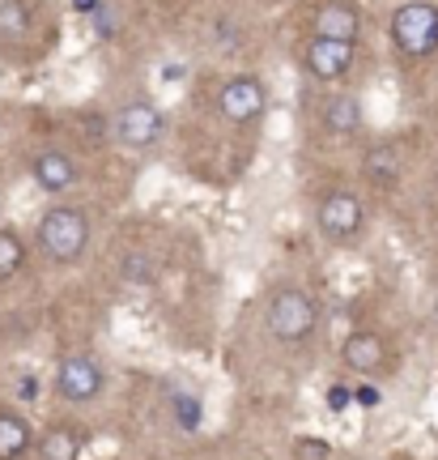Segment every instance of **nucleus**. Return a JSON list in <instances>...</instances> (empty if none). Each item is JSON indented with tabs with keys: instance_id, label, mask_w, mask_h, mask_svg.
Instances as JSON below:
<instances>
[{
	"instance_id": "nucleus-1",
	"label": "nucleus",
	"mask_w": 438,
	"mask_h": 460,
	"mask_svg": "<svg viewBox=\"0 0 438 460\" xmlns=\"http://www.w3.org/2000/svg\"><path fill=\"white\" fill-rule=\"evenodd\" d=\"M264 329L281 345H302L320 329V303L302 286H276L264 303Z\"/></svg>"
},
{
	"instance_id": "nucleus-2",
	"label": "nucleus",
	"mask_w": 438,
	"mask_h": 460,
	"mask_svg": "<svg viewBox=\"0 0 438 460\" xmlns=\"http://www.w3.org/2000/svg\"><path fill=\"white\" fill-rule=\"evenodd\" d=\"M34 243L51 264H77L90 247V214L77 205H51L48 214L39 217Z\"/></svg>"
},
{
	"instance_id": "nucleus-3",
	"label": "nucleus",
	"mask_w": 438,
	"mask_h": 460,
	"mask_svg": "<svg viewBox=\"0 0 438 460\" xmlns=\"http://www.w3.org/2000/svg\"><path fill=\"white\" fill-rule=\"evenodd\" d=\"M51 393L60 396L65 405H94L98 396L107 393V371L94 354H65L56 362V376H51Z\"/></svg>"
},
{
	"instance_id": "nucleus-4",
	"label": "nucleus",
	"mask_w": 438,
	"mask_h": 460,
	"mask_svg": "<svg viewBox=\"0 0 438 460\" xmlns=\"http://www.w3.org/2000/svg\"><path fill=\"white\" fill-rule=\"evenodd\" d=\"M391 43L413 56L425 60L438 51V4L430 0H405L396 13H391Z\"/></svg>"
},
{
	"instance_id": "nucleus-5",
	"label": "nucleus",
	"mask_w": 438,
	"mask_h": 460,
	"mask_svg": "<svg viewBox=\"0 0 438 460\" xmlns=\"http://www.w3.org/2000/svg\"><path fill=\"white\" fill-rule=\"evenodd\" d=\"M315 226H320L328 243H354L362 226H366V209H362L357 192H349V188L324 192V200L315 205Z\"/></svg>"
},
{
	"instance_id": "nucleus-6",
	"label": "nucleus",
	"mask_w": 438,
	"mask_h": 460,
	"mask_svg": "<svg viewBox=\"0 0 438 460\" xmlns=\"http://www.w3.org/2000/svg\"><path fill=\"white\" fill-rule=\"evenodd\" d=\"M162 128H166L162 107H158V102H149V99H132V102H124V107L115 111V137H119V146H128V149L158 146Z\"/></svg>"
},
{
	"instance_id": "nucleus-7",
	"label": "nucleus",
	"mask_w": 438,
	"mask_h": 460,
	"mask_svg": "<svg viewBox=\"0 0 438 460\" xmlns=\"http://www.w3.org/2000/svg\"><path fill=\"white\" fill-rule=\"evenodd\" d=\"M264 107H268V94H264V82L256 73H234L217 94V111L226 115L230 124H256Z\"/></svg>"
},
{
	"instance_id": "nucleus-8",
	"label": "nucleus",
	"mask_w": 438,
	"mask_h": 460,
	"mask_svg": "<svg viewBox=\"0 0 438 460\" xmlns=\"http://www.w3.org/2000/svg\"><path fill=\"white\" fill-rule=\"evenodd\" d=\"M31 180L39 192H48V197H65V192H73L77 188V180H82V166L73 163V154H65L60 146H48L34 154L31 163Z\"/></svg>"
},
{
	"instance_id": "nucleus-9",
	"label": "nucleus",
	"mask_w": 438,
	"mask_h": 460,
	"mask_svg": "<svg viewBox=\"0 0 438 460\" xmlns=\"http://www.w3.org/2000/svg\"><path fill=\"white\" fill-rule=\"evenodd\" d=\"M302 60H307L311 77H320V82H341V77H349V68H354V43L311 34L307 48H302Z\"/></svg>"
},
{
	"instance_id": "nucleus-10",
	"label": "nucleus",
	"mask_w": 438,
	"mask_h": 460,
	"mask_svg": "<svg viewBox=\"0 0 438 460\" xmlns=\"http://www.w3.org/2000/svg\"><path fill=\"white\" fill-rule=\"evenodd\" d=\"M341 362L345 371H354V376H374V371H383V362H388V341L379 337V332H349L341 345Z\"/></svg>"
},
{
	"instance_id": "nucleus-11",
	"label": "nucleus",
	"mask_w": 438,
	"mask_h": 460,
	"mask_svg": "<svg viewBox=\"0 0 438 460\" xmlns=\"http://www.w3.org/2000/svg\"><path fill=\"white\" fill-rule=\"evenodd\" d=\"M357 31H362V13H357L349 0H324L315 9V31L320 39H341V43H357Z\"/></svg>"
},
{
	"instance_id": "nucleus-12",
	"label": "nucleus",
	"mask_w": 438,
	"mask_h": 460,
	"mask_svg": "<svg viewBox=\"0 0 438 460\" xmlns=\"http://www.w3.org/2000/svg\"><path fill=\"white\" fill-rule=\"evenodd\" d=\"M34 427L31 418L13 405H0V460H22L34 452Z\"/></svg>"
},
{
	"instance_id": "nucleus-13",
	"label": "nucleus",
	"mask_w": 438,
	"mask_h": 460,
	"mask_svg": "<svg viewBox=\"0 0 438 460\" xmlns=\"http://www.w3.org/2000/svg\"><path fill=\"white\" fill-rule=\"evenodd\" d=\"M34 22H39V4L34 0H0V51L22 48L34 34Z\"/></svg>"
},
{
	"instance_id": "nucleus-14",
	"label": "nucleus",
	"mask_w": 438,
	"mask_h": 460,
	"mask_svg": "<svg viewBox=\"0 0 438 460\" xmlns=\"http://www.w3.org/2000/svg\"><path fill=\"white\" fill-rule=\"evenodd\" d=\"M39 460H82V430L68 427V422H51L43 435H39Z\"/></svg>"
},
{
	"instance_id": "nucleus-15",
	"label": "nucleus",
	"mask_w": 438,
	"mask_h": 460,
	"mask_svg": "<svg viewBox=\"0 0 438 460\" xmlns=\"http://www.w3.org/2000/svg\"><path fill=\"white\" fill-rule=\"evenodd\" d=\"M324 124L332 132H345V137L362 128V102H357V94H337V99H328Z\"/></svg>"
},
{
	"instance_id": "nucleus-16",
	"label": "nucleus",
	"mask_w": 438,
	"mask_h": 460,
	"mask_svg": "<svg viewBox=\"0 0 438 460\" xmlns=\"http://www.w3.org/2000/svg\"><path fill=\"white\" fill-rule=\"evenodd\" d=\"M22 264H26V243H22V234L9 226H0V281L17 278Z\"/></svg>"
},
{
	"instance_id": "nucleus-17",
	"label": "nucleus",
	"mask_w": 438,
	"mask_h": 460,
	"mask_svg": "<svg viewBox=\"0 0 438 460\" xmlns=\"http://www.w3.org/2000/svg\"><path fill=\"white\" fill-rule=\"evenodd\" d=\"M366 175H371V180H379L383 188H391V183H396V163H391V149H371V154H366Z\"/></svg>"
},
{
	"instance_id": "nucleus-18",
	"label": "nucleus",
	"mask_w": 438,
	"mask_h": 460,
	"mask_svg": "<svg viewBox=\"0 0 438 460\" xmlns=\"http://www.w3.org/2000/svg\"><path fill=\"white\" fill-rule=\"evenodd\" d=\"M124 273H128V281L136 286V281H153V264H149V256H141V252H132L128 264H124Z\"/></svg>"
},
{
	"instance_id": "nucleus-19",
	"label": "nucleus",
	"mask_w": 438,
	"mask_h": 460,
	"mask_svg": "<svg viewBox=\"0 0 438 460\" xmlns=\"http://www.w3.org/2000/svg\"><path fill=\"white\" fill-rule=\"evenodd\" d=\"M328 405H332V410L349 405V388H345V384H337V388H332V396H328Z\"/></svg>"
},
{
	"instance_id": "nucleus-20",
	"label": "nucleus",
	"mask_w": 438,
	"mask_h": 460,
	"mask_svg": "<svg viewBox=\"0 0 438 460\" xmlns=\"http://www.w3.org/2000/svg\"><path fill=\"white\" fill-rule=\"evenodd\" d=\"M434 320H438V295H434Z\"/></svg>"
}]
</instances>
